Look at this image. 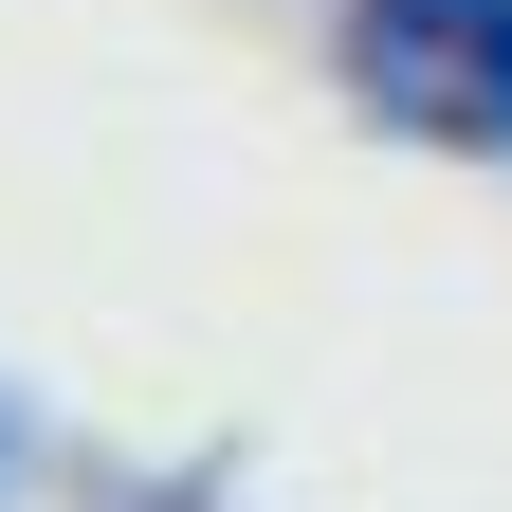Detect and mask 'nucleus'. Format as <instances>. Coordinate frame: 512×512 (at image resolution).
Segmentation results:
<instances>
[{"mask_svg":"<svg viewBox=\"0 0 512 512\" xmlns=\"http://www.w3.org/2000/svg\"><path fill=\"white\" fill-rule=\"evenodd\" d=\"M348 74L421 147H512V0H348Z\"/></svg>","mask_w":512,"mask_h":512,"instance_id":"f257e3e1","label":"nucleus"}]
</instances>
